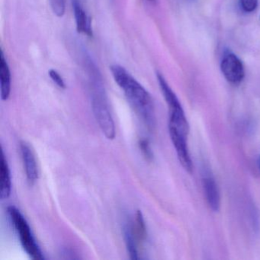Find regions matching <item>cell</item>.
Segmentation results:
<instances>
[{"label":"cell","instance_id":"15","mask_svg":"<svg viewBox=\"0 0 260 260\" xmlns=\"http://www.w3.org/2000/svg\"><path fill=\"white\" fill-rule=\"evenodd\" d=\"M240 7L246 13L253 12L258 6V0H240Z\"/></svg>","mask_w":260,"mask_h":260},{"label":"cell","instance_id":"10","mask_svg":"<svg viewBox=\"0 0 260 260\" xmlns=\"http://www.w3.org/2000/svg\"><path fill=\"white\" fill-rule=\"evenodd\" d=\"M11 72L10 67L4 57V52L1 51L0 56V89L1 99L3 101H7L11 92Z\"/></svg>","mask_w":260,"mask_h":260},{"label":"cell","instance_id":"7","mask_svg":"<svg viewBox=\"0 0 260 260\" xmlns=\"http://www.w3.org/2000/svg\"><path fill=\"white\" fill-rule=\"evenodd\" d=\"M202 182L208 205L213 211H218L220 208V196L215 179L210 173H205Z\"/></svg>","mask_w":260,"mask_h":260},{"label":"cell","instance_id":"1","mask_svg":"<svg viewBox=\"0 0 260 260\" xmlns=\"http://www.w3.org/2000/svg\"><path fill=\"white\" fill-rule=\"evenodd\" d=\"M110 70L115 83L124 91L126 98L136 113L148 127H153L155 122L154 104L148 91L123 67L112 65Z\"/></svg>","mask_w":260,"mask_h":260},{"label":"cell","instance_id":"14","mask_svg":"<svg viewBox=\"0 0 260 260\" xmlns=\"http://www.w3.org/2000/svg\"><path fill=\"white\" fill-rule=\"evenodd\" d=\"M48 74H49L50 77H51L52 81L54 82L58 87H60V89H66V83H65L64 80H63L61 76L60 75V74H59L57 71L53 69L50 70Z\"/></svg>","mask_w":260,"mask_h":260},{"label":"cell","instance_id":"6","mask_svg":"<svg viewBox=\"0 0 260 260\" xmlns=\"http://www.w3.org/2000/svg\"><path fill=\"white\" fill-rule=\"evenodd\" d=\"M20 150L27 180L29 185H34L39 179V168L34 152L31 147L24 141L21 142Z\"/></svg>","mask_w":260,"mask_h":260},{"label":"cell","instance_id":"4","mask_svg":"<svg viewBox=\"0 0 260 260\" xmlns=\"http://www.w3.org/2000/svg\"><path fill=\"white\" fill-rule=\"evenodd\" d=\"M7 212L10 216V220L17 232L20 240L21 244L24 250L32 259H45L43 252L40 246L38 244L31 228L28 224L25 217L21 211L16 206H9L7 208Z\"/></svg>","mask_w":260,"mask_h":260},{"label":"cell","instance_id":"16","mask_svg":"<svg viewBox=\"0 0 260 260\" xmlns=\"http://www.w3.org/2000/svg\"><path fill=\"white\" fill-rule=\"evenodd\" d=\"M139 147L141 152L147 159H152L153 158V152L150 149V144L147 140L143 139L140 141Z\"/></svg>","mask_w":260,"mask_h":260},{"label":"cell","instance_id":"13","mask_svg":"<svg viewBox=\"0 0 260 260\" xmlns=\"http://www.w3.org/2000/svg\"><path fill=\"white\" fill-rule=\"evenodd\" d=\"M51 9L56 16L62 17L64 15L66 10V3L65 0H50Z\"/></svg>","mask_w":260,"mask_h":260},{"label":"cell","instance_id":"17","mask_svg":"<svg viewBox=\"0 0 260 260\" xmlns=\"http://www.w3.org/2000/svg\"><path fill=\"white\" fill-rule=\"evenodd\" d=\"M258 168H259V170H260V157H259V159H258Z\"/></svg>","mask_w":260,"mask_h":260},{"label":"cell","instance_id":"2","mask_svg":"<svg viewBox=\"0 0 260 260\" xmlns=\"http://www.w3.org/2000/svg\"><path fill=\"white\" fill-rule=\"evenodd\" d=\"M159 87L169 109V133L170 138H182L188 139L189 124L183 108L176 93L169 86L162 74H156Z\"/></svg>","mask_w":260,"mask_h":260},{"label":"cell","instance_id":"11","mask_svg":"<svg viewBox=\"0 0 260 260\" xmlns=\"http://www.w3.org/2000/svg\"><path fill=\"white\" fill-rule=\"evenodd\" d=\"M124 238L126 247L132 259H138V243L136 234L134 231L133 226L130 223H126L124 226Z\"/></svg>","mask_w":260,"mask_h":260},{"label":"cell","instance_id":"18","mask_svg":"<svg viewBox=\"0 0 260 260\" xmlns=\"http://www.w3.org/2000/svg\"><path fill=\"white\" fill-rule=\"evenodd\" d=\"M150 2H154L155 0H150Z\"/></svg>","mask_w":260,"mask_h":260},{"label":"cell","instance_id":"12","mask_svg":"<svg viewBox=\"0 0 260 260\" xmlns=\"http://www.w3.org/2000/svg\"><path fill=\"white\" fill-rule=\"evenodd\" d=\"M135 234L138 240L144 241L147 237V228H146L145 221L144 216L141 211H138L136 215V226L134 228Z\"/></svg>","mask_w":260,"mask_h":260},{"label":"cell","instance_id":"9","mask_svg":"<svg viewBox=\"0 0 260 260\" xmlns=\"http://www.w3.org/2000/svg\"><path fill=\"white\" fill-rule=\"evenodd\" d=\"M12 181L10 166L6 158L5 153L2 150L1 166H0V198L3 200L7 199L11 194Z\"/></svg>","mask_w":260,"mask_h":260},{"label":"cell","instance_id":"8","mask_svg":"<svg viewBox=\"0 0 260 260\" xmlns=\"http://www.w3.org/2000/svg\"><path fill=\"white\" fill-rule=\"evenodd\" d=\"M74 17H75L77 31L80 34L85 35L88 37L93 36L92 22L79 0H73Z\"/></svg>","mask_w":260,"mask_h":260},{"label":"cell","instance_id":"5","mask_svg":"<svg viewBox=\"0 0 260 260\" xmlns=\"http://www.w3.org/2000/svg\"><path fill=\"white\" fill-rule=\"evenodd\" d=\"M222 74L233 84H239L244 78L245 71L241 60L234 54L224 56L220 64Z\"/></svg>","mask_w":260,"mask_h":260},{"label":"cell","instance_id":"3","mask_svg":"<svg viewBox=\"0 0 260 260\" xmlns=\"http://www.w3.org/2000/svg\"><path fill=\"white\" fill-rule=\"evenodd\" d=\"M89 77L92 86V109L94 116L105 136L109 140H113L115 138V124L105 94L101 76L100 73L96 72L90 74Z\"/></svg>","mask_w":260,"mask_h":260}]
</instances>
